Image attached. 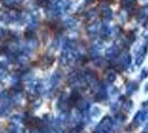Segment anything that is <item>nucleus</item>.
Returning a JSON list of instances; mask_svg holds the SVG:
<instances>
[{"instance_id": "obj_4", "label": "nucleus", "mask_w": 148, "mask_h": 133, "mask_svg": "<svg viewBox=\"0 0 148 133\" xmlns=\"http://www.w3.org/2000/svg\"><path fill=\"white\" fill-rule=\"evenodd\" d=\"M12 131L14 133H23V130H22V129L20 127V125H18V124H13Z\"/></svg>"}, {"instance_id": "obj_5", "label": "nucleus", "mask_w": 148, "mask_h": 133, "mask_svg": "<svg viewBox=\"0 0 148 133\" xmlns=\"http://www.w3.org/2000/svg\"><path fill=\"white\" fill-rule=\"evenodd\" d=\"M3 3H6V5H11L14 0H1Z\"/></svg>"}, {"instance_id": "obj_2", "label": "nucleus", "mask_w": 148, "mask_h": 133, "mask_svg": "<svg viewBox=\"0 0 148 133\" xmlns=\"http://www.w3.org/2000/svg\"><path fill=\"white\" fill-rule=\"evenodd\" d=\"M0 20L3 21L5 23H10L13 21V18L11 17L10 12H2L0 14Z\"/></svg>"}, {"instance_id": "obj_3", "label": "nucleus", "mask_w": 148, "mask_h": 133, "mask_svg": "<svg viewBox=\"0 0 148 133\" xmlns=\"http://www.w3.org/2000/svg\"><path fill=\"white\" fill-rule=\"evenodd\" d=\"M7 76H8V71H7V69L5 67L0 65V79L3 80V79H6Z\"/></svg>"}, {"instance_id": "obj_1", "label": "nucleus", "mask_w": 148, "mask_h": 133, "mask_svg": "<svg viewBox=\"0 0 148 133\" xmlns=\"http://www.w3.org/2000/svg\"><path fill=\"white\" fill-rule=\"evenodd\" d=\"M111 127H112L111 119L106 118V119H104V120L101 122V124H99V127H96L95 133H108L110 130H111Z\"/></svg>"}]
</instances>
